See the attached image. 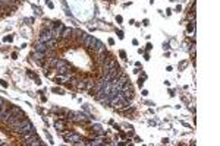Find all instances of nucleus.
I'll list each match as a JSON object with an SVG mask.
<instances>
[{
    "mask_svg": "<svg viewBox=\"0 0 220 146\" xmlns=\"http://www.w3.org/2000/svg\"><path fill=\"white\" fill-rule=\"evenodd\" d=\"M46 44H47V48L49 50H54L57 47V40H56V38H51V40H49Z\"/></svg>",
    "mask_w": 220,
    "mask_h": 146,
    "instance_id": "1a4fd4ad",
    "label": "nucleus"
},
{
    "mask_svg": "<svg viewBox=\"0 0 220 146\" xmlns=\"http://www.w3.org/2000/svg\"><path fill=\"white\" fill-rule=\"evenodd\" d=\"M66 66H69V65L65 61V60H63V58H57V61H56V66H54V67H56V70H57V69L66 67Z\"/></svg>",
    "mask_w": 220,
    "mask_h": 146,
    "instance_id": "9d476101",
    "label": "nucleus"
},
{
    "mask_svg": "<svg viewBox=\"0 0 220 146\" xmlns=\"http://www.w3.org/2000/svg\"><path fill=\"white\" fill-rule=\"evenodd\" d=\"M53 38V35H51V31H43L41 34H40V37H38V41H41V42H47L49 40H51Z\"/></svg>",
    "mask_w": 220,
    "mask_h": 146,
    "instance_id": "f03ea898",
    "label": "nucleus"
},
{
    "mask_svg": "<svg viewBox=\"0 0 220 146\" xmlns=\"http://www.w3.org/2000/svg\"><path fill=\"white\" fill-rule=\"evenodd\" d=\"M24 145L25 146H38V145H43V142H40V139L38 138H31V139H26L25 142H24Z\"/></svg>",
    "mask_w": 220,
    "mask_h": 146,
    "instance_id": "7ed1b4c3",
    "label": "nucleus"
},
{
    "mask_svg": "<svg viewBox=\"0 0 220 146\" xmlns=\"http://www.w3.org/2000/svg\"><path fill=\"white\" fill-rule=\"evenodd\" d=\"M93 38H94V37H91V35H88V34H84V37H82V44H84V47H87V48H91Z\"/></svg>",
    "mask_w": 220,
    "mask_h": 146,
    "instance_id": "20e7f679",
    "label": "nucleus"
},
{
    "mask_svg": "<svg viewBox=\"0 0 220 146\" xmlns=\"http://www.w3.org/2000/svg\"><path fill=\"white\" fill-rule=\"evenodd\" d=\"M72 35H74V29H72V28H63V31H62V34H60V37L65 38V40L70 38Z\"/></svg>",
    "mask_w": 220,
    "mask_h": 146,
    "instance_id": "423d86ee",
    "label": "nucleus"
},
{
    "mask_svg": "<svg viewBox=\"0 0 220 146\" xmlns=\"http://www.w3.org/2000/svg\"><path fill=\"white\" fill-rule=\"evenodd\" d=\"M5 102H6V101H5V99H3V98H0V108H2V105H3V104H5Z\"/></svg>",
    "mask_w": 220,
    "mask_h": 146,
    "instance_id": "2eb2a0df",
    "label": "nucleus"
},
{
    "mask_svg": "<svg viewBox=\"0 0 220 146\" xmlns=\"http://www.w3.org/2000/svg\"><path fill=\"white\" fill-rule=\"evenodd\" d=\"M54 22H51V21H46L44 22V29H47V31H53L54 29Z\"/></svg>",
    "mask_w": 220,
    "mask_h": 146,
    "instance_id": "9b49d317",
    "label": "nucleus"
},
{
    "mask_svg": "<svg viewBox=\"0 0 220 146\" xmlns=\"http://www.w3.org/2000/svg\"><path fill=\"white\" fill-rule=\"evenodd\" d=\"M63 136H65V140L68 142V143H76V145H82L84 142H81L82 138L79 136V134H76V133H63Z\"/></svg>",
    "mask_w": 220,
    "mask_h": 146,
    "instance_id": "f257e3e1",
    "label": "nucleus"
},
{
    "mask_svg": "<svg viewBox=\"0 0 220 146\" xmlns=\"http://www.w3.org/2000/svg\"><path fill=\"white\" fill-rule=\"evenodd\" d=\"M21 136H22V139H24V140H26V139L34 138V136H35V133H34V130H31V131H26V133H24V134H21Z\"/></svg>",
    "mask_w": 220,
    "mask_h": 146,
    "instance_id": "f8f14e48",
    "label": "nucleus"
},
{
    "mask_svg": "<svg viewBox=\"0 0 220 146\" xmlns=\"http://www.w3.org/2000/svg\"><path fill=\"white\" fill-rule=\"evenodd\" d=\"M33 58H34V61H37V63H41L43 60L46 58V53H41V51H34Z\"/></svg>",
    "mask_w": 220,
    "mask_h": 146,
    "instance_id": "39448f33",
    "label": "nucleus"
},
{
    "mask_svg": "<svg viewBox=\"0 0 220 146\" xmlns=\"http://www.w3.org/2000/svg\"><path fill=\"white\" fill-rule=\"evenodd\" d=\"M54 127H56L57 131H63V129H65V123L63 121H56L54 123Z\"/></svg>",
    "mask_w": 220,
    "mask_h": 146,
    "instance_id": "ddd939ff",
    "label": "nucleus"
},
{
    "mask_svg": "<svg viewBox=\"0 0 220 146\" xmlns=\"http://www.w3.org/2000/svg\"><path fill=\"white\" fill-rule=\"evenodd\" d=\"M47 44L46 42H41V41H37L35 42V51H41V53H46L47 51Z\"/></svg>",
    "mask_w": 220,
    "mask_h": 146,
    "instance_id": "0eeeda50",
    "label": "nucleus"
},
{
    "mask_svg": "<svg viewBox=\"0 0 220 146\" xmlns=\"http://www.w3.org/2000/svg\"><path fill=\"white\" fill-rule=\"evenodd\" d=\"M191 54H192V56L195 54V44H192V45H191Z\"/></svg>",
    "mask_w": 220,
    "mask_h": 146,
    "instance_id": "4468645a",
    "label": "nucleus"
},
{
    "mask_svg": "<svg viewBox=\"0 0 220 146\" xmlns=\"http://www.w3.org/2000/svg\"><path fill=\"white\" fill-rule=\"evenodd\" d=\"M10 111H12V114H13V115H16V117H19V118H24V117H25V114L22 113V110H21L19 107H16V105L12 107V108H10Z\"/></svg>",
    "mask_w": 220,
    "mask_h": 146,
    "instance_id": "6e6552de",
    "label": "nucleus"
}]
</instances>
